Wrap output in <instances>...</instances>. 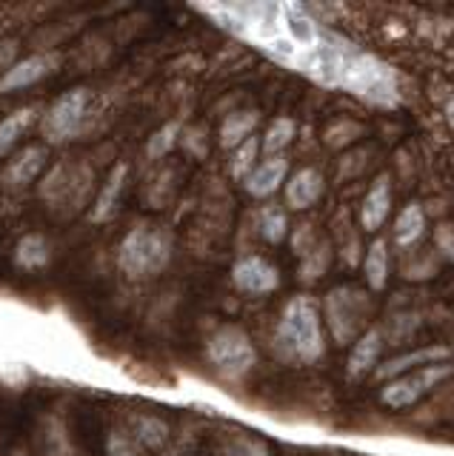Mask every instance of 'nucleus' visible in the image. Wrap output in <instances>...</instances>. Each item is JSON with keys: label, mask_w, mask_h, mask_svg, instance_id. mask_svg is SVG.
Masks as SVG:
<instances>
[{"label": "nucleus", "mask_w": 454, "mask_h": 456, "mask_svg": "<svg viewBox=\"0 0 454 456\" xmlns=\"http://www.w3.org/2000/svg\"><path fill=\"white\" fill-rule=\"evenodd\" d=\"M394 325L400 328V331L392 337V346H397V342L406 339L411 331H415V328L420 325V317H417V314H400V317H394Z\"/></svg>", "instance_id": "nucleus-32"}, {"label": "nucleus", "mask_w": 454, "mask_h": 456, "mask_svg": "<svg viewBox=\"0 0 454 456\" xmlns=\"http://www.w3.org/2000/svg\"><path fill=\"white\" fill-rule=\"evenodd\" d=\"M434 242H437V251H443L446 260H451V263H454V225H449V223L437 225Z\"/></svg>", "instance_id": "nucleus-30"}, {"label": "nucleus", "mask_w": 454, "mask_h": 456, "mask_svg": "<svg viewBox=\"0 0 454 456\" xmlns=\"http://www.w3.org/2000/svg\"><path fill=\"white\" fill-rule=\"evenodd\" d=\"M363 271H366V282L372 291H383L389 282V246L386 240H375L368 246L363 256Z\"/></svg>", "instance_id": "nucleus-22"}, {"label": "nucleus", "mask_w": 454, "mask_h": 456, "mask_svg": "<svg viewBox=\"0 0 454 456\" xmlns=\"http://www.w3.org/2000/svg\"><path fill=\"white\" fill-rule=\"evenodd\" d=\"M40 118H44V106H21L15 109L12 114H6L4 120H0V160H4L6 154L15 151V146L21 142V137H26V132L40 123Z\"/></svg>", "instance_id": "nucleus-17"}, {"label": "nucleus", "mask_w": 454, "mask_h": 456, "mask_svg": "<svg viewBox=\"0 0 454 456\" xmlns=\"http://www.w3.org/2000/svg\"><path fill=\"white\" fill-rule=\"evenodd\" d=\"M49 171V146L46 142H29L21 151L12 154V160L0 171V189L4 191H23L40 175Z\"/></svg>", "instance_id": "nucleus-10"}, {"label": "nucleus", "mask_w": 454, "mask_h": 456, "mask_svg": "<svg viewBox=\"0 0 454 456\" xmlns=\"http://www.w3.org/2000/svg\"><path fill=\"white\" fill-rule=\"evenodd\" d=\"M260 151H263V140H258V137H249L244 146H237L235 151H232V160H229V171H232V177L235 180H240L244 183L254 168V160L260 157Z\"/></svg>", "instance_id": "nucleus-26"}, {"label": "nucleus", "mask_w": 454, "mask_h": 456, "mask_svg": "<svg viewBox=\"0 0 454 456\" xmlns=\"http://www.w3.org/2000/svg\"><path fill=\"white\" fill-rule=\"evenodd\" d=\"M89 189H92V171L63 160L58 166H52L44 175V183H40V197H44L52 208L69 206V211H75L87 203Z\"/></svg>", "instance_id": "nucleus-8"}, {"label": "nucleus", "mask_w": 454, "mask_h": 456, "mask_svg": "<svg viewBox=\"0 0 454 456\" xmlns=\"http://www.w3.org/2000/svg\"><path fill=\"white\" fill-rule=\"evenodd\" d=\"M294 134H297V123L292 118L272 120V126H268L266 134H263V151L268 157H280L283 151L289 149V142L294 140Z\"/></svg>", "instance_id": "nucleus-25"}, {"label": "nucleus", "mask_w": 454, "mask_h": 456, "mask_svg": "<svg viewBox=\"0 0 454 456\" xmlns=\"http://www.w3.org/2000/svg\"><path fill=\"white\" fill-rule=\"evenodd\" d=\"M425 211L420 203H409L400 214H397L394 228H392V237H394V246L400 248H411L415 242L423 240L425 234Z\"/></svg>", "instance_id": "nucleus-21"}, {"label": "nucleus", "mask_w": 454, "mask_h": 456, "mask_svg": "<svg viewBox=\"0 0 454 456\" xmlns=\"http://www.w3.org/2000/svg\"><path fill=\"white\" fill-rule=\"evenodd\" d=\"M18 61H21V57H18V40H12V37L0 40V75L9 71Z\"/></svg>", "instance_id": "nucleus-31"}, {"label": "nucleus", "mask_w": 454, "mask_h": 456, "mask_svg": "<svg viewBox=\"0 0 454 456\" xmlns=\"http://www.w3.org/2000/svg\"><path fill=\"white\" fill-rule=\"evenodd\" d=\"M329 260H332V246L323 240L306 256H301V280L303 282H315L320 274H326V268H329Z\"/></svg>", "instance_id": "nucleus-28"}, {"label": "nucleus", "mask_w": 454, "mask_h": 456, "mask_svg": "<svg viewBox=\"0 0 454 456\" xmlns=\"http://www.w3.org/2000/svg\"><path fill=\"white\" fill-rule=\"evenodd\" d=\"M451 374H454L451 362H437V365L417 368V370H411V374L392 379L386 388L380 391V403L386 408H394V411L411 408V405H417L425 394H432L434 388H440V385H443Z\"/></svg>", "instance_id": "nucleus-7"}, {"label": "nucleus", "mask_w": 454, "mask_h": 456, "mask_svg": "<svg viewBox=\"0 0 454 456\" xmlns=\"http://www.w3.org/2000/svg\"><path fill=\"white\" fill-rule=\"evenodd\" d=\"M449 360H451V351L446 346H425V348L394 356V360H389L386 365H380L377 368V379H397L403 374H411V370H417V368L449 362Z\"/></svg>", "instance_id": "nucleus-13"}, {"label": "nucleus", "mask_w": 454, "mask_h": 456, "mask_svg": "<svg viewBox=\"0 0 454 456\" xmlns=\"http://www.w3.org/2000/svg\"><path fill=\"white\" fill-rule=\"evenodd\" d=\"M343 92L360 97L368 106L394 109L400 103V77H397V71L386 61H380L377 54L360 52L346 75Z\"/></svg>", "instance_id": "nucleus-3"}, {"label": "nucleus", "mask_w": 454, "mask_h": 456, "mask_svg": "<svg viewBox=\"0 0 454 456\" xmlns=\"http://www.w3.org/2000/svg\"><path fill=\"white\" fill-rule=\"evenodd\" d=\"M132 436L149 451H161L169 442V425L161 417H152V413H137L132 419Z\"/></svg>", "instance_id": "nucleus-23"}, {"label": "nucleus", "mask_w": 454, "mask_h": 456, "mask_svg": "<svg viewBox=\"0 0 454 456\" xmlns=\"http://www.w3.org/2000/svg\"><path fill=\"white\" fill-rule=\"evenodd\" d=\"M289 177V160L286 157H266L263 163H258V168L252 171V175L244 180V189L252 194V197H272L283 183Z\"/></svg>", "instance_id": "nucleus-15"}, {"label": "nucleus", "mask_w": 454, "mask_h": 456, "mask_svg": "<svg viewBox=\"0 0 454 456\" xmlns=\"http://www.w3.org/2000/svg\"><path fill=\"white\" fill-rule=\"evenodd\" d=\"M260 123V111L258 109H240V111H232L229 118L223 120L220 126V146L223 149H237L244 146V142L254 134V128Z\"/></svg>", "instance_id": "nucleus-20"}, {"label": "nucleus", "mask_w": 454, "mask_h": 456, "mask_svg": "<svg viewBox=\"0 0 454 456\" xmlns=\"http://www.w3.org/2000/svg\"><path fill=\"white\" fill-rule=\"evenodd\" d=\"M172 251H175V237L169 228L154 223H137L120 240L115 260L129 280H149L158 277L172 263Z\"/></svg>", "instance_id": "nucleus-2"}, {"label": "nucleus", "mask_w": 454, "mask_h": 456, "mask_svg": "<svg viewBox=\"0 0 454 456\" xmlns=\"http://www.w3.org/2000/svg\"><path fill=\"white\" fill-rule=\"evenodd\" d=\"M180 134H183V123L180 120L163 123L158 132H152V137L146 142V157H149V160H163V157L180 142Z\"/></svg>", "instance_id": "nucleus-24"}, {"label": "nucleus", "mask_w": 454, "mask_h": 456, "mask_svg": "<svg viewBox=\"0 0 454 456\" xmlns=\"http://www.w3.org/2000/svg\"><path fill=\"white\" fill-rule=\"evenodd\" d=\"M258 223H260L263 240L272 242V246L283 242L289 234V217H286V211H283L280 206H263L260 214H258Z\"/></svg>", "instance_id": "nucleus-27"}, {"label": "nucleus", "mask_w": 454, "mask_h": 456, "mask_svg": "<svg viewBox=\"0 0 454 456\" xmlns=\"http://www.w3.org/2000/svg\"><path fill=\"white\" fill-rule=\"evenodd\" d=\"M326 185H323V175L318 168H301L294 171V175L286 180V206L294 208V211H306L318 203V200L323 197Z\"/></svg>", "instance_id": "nucleus-14"}, {"label": "nucleus", "mask_w": 454, "mask_h": 456, "mask_svg": "<svg viewBox=\"0 0 454 456\" xmlns=\"http://www.w3.org/2000/svg\"><path fill=\"white\" fill-rule=\"evenodd\" d=\"M368 308H372L368 294L360 289H351V285H340V289H332L323 297L326 325H329L332 339L337 346H354L368 331Z\"/></svg>", "instance_id": "nucleus-4"}, {"label": "nucleus", "mask_w": 454, "mask_h": 456, "mask_svg": "<svg viewBox=\"0 0 454 456\" xmlns=\"http://www.w3.org/2000/svg\"><path fill=\"white\" fill-rule=\"evenodd\" d=\"M89 109H92V92L83 89V86H75V89L54 97L44 109V118L37 123L40 137H44L46 146H63V142L75 140L87 128Z\"/></svg>", "instance_id": "nucleus-5"}, {"label": "nucleus", "mask_w": 454, "mask_h": 456, "mask_svg": "<svg viewBox=\"0 0 454 456\" xmlns=\"http://www.w3.org/2000/svg\"><path fill=\"white\" fill-rule=\"evenodd\" d=\"M277 348L283 360L289 362H303L311 365L318 362L326 342H323V328H320V305L311 297H294L286 303L277 322Z\"/></svg>", "instance_id": "nucleus-1"}, {"label": "nucleus", "mask_w": 454, "mask_h": 456, "mask_svg": "<svg viewBox=\"0 0 454 456\" xmlns=\"http://www.w3.org/2000/svg\"><path fill=\"white\" fill-rule=\"evenodd\" d=\"M232 285L240 294H252V297H266L277 291L280 285V271L266 260V256H240L232 268Z\"/></svg>", "instance_id": "nucleus-11"}, {"label": "nucleus", "mask_w": 454, "mask_h": 456, "mask_svg": "<svg viewBox=\"0 0 454 456\" xmlns=\"http://www.w3.org/2000/svg\"><path fill=\"white\" fill-rule=\"evenodd\" d=\"M9 456H32V453H26V451H12Z\"/></svg>", "instance_id": "nucleus-35"}, {"label": "nucleus", "mask_w": 454, "mask_h": 456, "mask_svg": "<svg viewBox=\"0 0 454 456\" xmlns=\"http://www.w3.org/2000/svg\"><path fill=\"white\" fill-rule=\"evenodd\" d=\"M446 123L454 128V97H451L449 103H446Z\"/></svg>", "instance_id": "nucleus-34"}, {"label": "nucleus", "mask_w": 454, "mask_h": 456, "mask_svg": "<svg viewBox=\"0 0 454 456\" xmlns=\"http://www.w3.org/2000/svg\"><path fill=\"white\" fill-rule=\"evenodd\" d=\"M61 63H63V57L58 49H44V52H32V54L21 57L15 66L0 75V94L32 89V86H37L40 80L52 77L54 71L61 69Z\"/></svg>", "instance_id": "nucleus-9"}, {"label": "nucleus", "mask_w": 454, "mask_h": 456, "mask_svg": "<svg viewBox=\"0 0 454 456\" xmlns=\"http://www.w3.org/2000/svg\"><path fill=\"white\" fill-rule=\"evenodd\" d=\"M237 451L244 453V456H272L268 453L260 442H252V439H246V436H237Z\"/></svg>", "instance_id": "nucleus-33"}, {"label": "nucleus", "mask_w": 454, "mask_h": 456, "mask_svg": "<svg viewBox=\"0 0 454 456\" xmlns=\"http://www.w3.org/2000/svg\"><path fill=\"white\" fill-rule=\"evenodd\" d=\"M206 356L226 379H244L258 362L249 334L237 325H220L206 342Z\"/></svg>", "instance_id": "nucleus-6"}, {"label": "nucleus", "mask_w": 454, "mask_h": 456, "mask_svg": "<svg viewBox=\"0 0 454 456\" xmlns=\"http://www.w3.org/2000/svg\"><path fill=\"white\" fill-rule=\"evenodd\" d=\"M12 263L21 271H44L52 263V242L46 234L29 232L15 242V251H12Z\"/></svg>", "instance_id": "nucleus-19"}, {"label": "nucleus", "mask_w": 454, "mask_h": 456, "mask_svg": "<svg viewBox=\"0 0 454 456\" xmlns=\"http://www.w3.org/2000/svg\"><path fill=\"white\" fill-rule=\"evenodd\" d=\"M140 448L144 445L126 431H109V436H106V453L109 456H144Z\"/></svg>", "instance_id": "nucleus-29"}, {"label": "nucleus", "mask_w": 454, "mask_h": 456, "mask_svg": "<svg viewBox=\"0 0 454 456\" xmlns=\"http://www.w3.org/2000/svg\"><path fill=\"white\" fill-rule=\"evenodd\" d=\"M126 183H129V163H115L109 171V177L103 180L101 191L95 194L92 208H89V220L95 225L109 223L120 208V197L126 191Z\"/></svg>", "instance_id": "nucleus-12"}, {"label": "nucleus", "mask_w": 454, "mask_h": 456, "mask_svg": "<svg viewBox=\"0 0 454 456\" xmlns=\"http://www.w3.org/2000/svg\"><path fill=\"white\" fill-rule=\"evenodd\" d=\"M383 346H386V334H383V328H368V331L351 346L349 365H346L349 377L358 379V377L368 374V370L377 365L380 354H383Z\"/></svg>", "instance_id": "nucleus-18"}, {"label": "nucleus", "mask_w": 454, "mask_h": 456, "mask_svg": "<svg viewBox=\"0 0 454 456\" xmlns=\"http://www.w3.org/2000/svg\"><path fill=\"white\" fill-rule=\"evenodd\" d=\"M392 211V185H389V177L380 175L375 180V185L368 189V194L363 197V206H360V225L363 232L375 234L383 228Z\"/></svg>", "instance_id": "nucleus-16"}]
</instances>
